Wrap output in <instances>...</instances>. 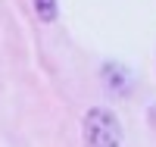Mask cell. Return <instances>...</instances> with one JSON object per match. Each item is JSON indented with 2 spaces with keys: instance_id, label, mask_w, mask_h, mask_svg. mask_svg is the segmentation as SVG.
<instances>
[{
  "instance_id": "1",
  "label": "cell",
  "mask_w": 156,
  "mask_h": 147,
  "mask_svg": "<svg viewBox=\"0 0 156 147\" xmlns=\"http://www.w3.org/2000/svg\"><path fill=\"white\" fill-rule=\"evenodd\" d=\"M87 147H122V122L109 106H90L84 113Z\"/></svg>"
},
{
  "instance_id": "3",
  "label": "cell",
  "mask_w": 156,
  "mask_h": 147,
  "mask_svg": "<svg viewBox=\"0 0 156 147\" xmlns=\"http://www.w3.org/2000/svg\"><path fill=\"white\" fill-rule=\"evenodd\" d=\"M34 3V13L41 22H53L56 19V0H31Z\"/></svg>"
},
{
  "instance_id": "2",
  "label": "cell",
  "mask_w": 156,
  "mask_h": 147,
  "mask_svg": "<svg viewBox=\"0 0 156 147\" xmlns=\"http://www.w3.org/2000/svg\"><path fill=\"white\" fill-rule=\"evenodd\" d=\"M100 78H103V85H106L112 94H128L131 85H134L131 72H128L122 63H106V66L100 69Z\"/></svg>"
}]
</instances>
